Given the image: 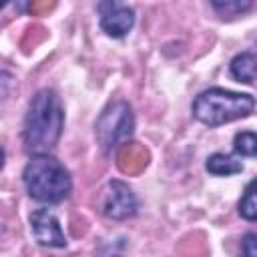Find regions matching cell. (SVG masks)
Instances as JSON below:
<instances>
[{"label":"cell","instance_id":"obj_1","mask_svg":"<svg viewBox=\"0 0 257 257\" xmlns=\"http://www.w3.org/2000/svg\"><path fill=\"white\" fill-rule=\"evenodd\" d=\"M64 124V112L60 98L54 90L42 88L36 92L28 104L24 126H22V141L28 153H48L56 147Z\"/></svg>","mask_w":257,"mask_h":257},{"label":"cell","instance_id":"obj_2","mask_svg":"<svg viewBox=\"0 0 257 257\" xmlns=\"http://www.w3.org/2000/svg\"><path fill=\"white\" fill-rule=\"evenodd\" d=\"M22 183L34 201L48 205L64 201L72 191L70 173L46 153H38L28 161L22 171Z\"/></svg>","mask_w":257,"mask_h":257},{"label":"cell","instance_id":"obj_3","mask_svg":"<svg viewBox=\"0 0 257 257\" xmlns=\"http://www.w3.org/2000/svg\"><path fill=\"white\" fill-rule=\"evenodd\" d=\"M253 108L255 98L251 94L231 92L219 86L203 90L193 102L195 118L209 126H219L237 118H245L253 112Z\"/></svg>","mask_w":257,"mask_h":257},{"label":"cell","instance_id":"obj_4","mask_svg":"<svg viewBox=\"0 0 257 257\" xmlns=\"http://www.w3.org/2000/svg\"><path fill=\"white\" fill-rule=\"evenodd\" d=\"M133 131H135V114L128 102L124 100H114L106 104V108L98 114L94 122V135L104 153H110L112 149L126 143Z\"/></svg>","mask_w":257,"mask_h":257},{"label":"cell","instance_id":"obj_5","mask_svg":"<svg viewBox=\"0 0 257 257\" xmlns=\"http://www.w3.org/2000/svg\"><path fill=\"white\" fill-rule=\"evenodd\" d=\"M137 197L122 181H108L102 197V213L112 221H124L137 213Z\"/></svg>","mask_w":257,"mask_h":257},{"label":"cell","instance_id":"obj_6","mask_svg":"<svg viewBox=\"0 0 257 257\" xmlns=\"http://www.w3.org/2000/svg\"><path fill=\"white\" fill-rule=\"evenodd\" d=\"M98 12H100V28L112 38H122L135 24V10L124 6L122 2L100 0Z\"/></svg>","mask_w":257,"mask_h":257},{"label":"cell","instance_id":"obj_7","mask_svg":"<svg viewBox=\"0 0 257 257\" xmlns=\"http://www.w3.org/2000/svg\"><path fill=\"white\" fill-rule=\"evenodd\" d=\"M30 229H32L36 243H40L44 247H64L66 245L62 227H60L56 215L48 209H36L30 215Z\"/></svg>","mask_w":257,"mask_h":257},{"label":"cell","instance_id":"obj_8","mask_svg":"<svg viewBox=\"0 0 257 257\" xmlns=\"http://www.w3.org/2000/svg\"><path fill=\"white\" fill-rule=\"evenodd\" d=\"M116 165L124 175H139L149 165V151L139 143H122L116 153Z\"/></svg>","mask_w":257,"mask_h":257},{"label":"cell","instance_id":"obj_9","mask_svg":"<svg viewBox=\"0 0 257 257\" xmlns=\"http://www.w3.org/2000/svg\"><path fill=\"white\" fill-rule=\"evenodd\" d=\"M255 64H257V56H255V52L247 50V52L237 54V56L231 60L229 70H231L233 78H237L239 82L253 84V82H255Z\"/></svg>","mask_w":257,"mask_h":257},{"label":"cell","instance_id":"obj_10","mask_svg":"<svg viewBox=\"0 0 257 257\" xmlns=\"http://www.w3.org/2000/svg\"><path fill=\"white\" fill-rule=\"evenodd\" d=\"M205 167H207V171L211 175H219V177H227V175H235V173H241L243 171L241 161H237L235 157L225 155V153H213L207 159V165Z\"/></svg>","mask_w":257,"mask_h":257},{"label":"cell","instance_id":"obj_11","mask_svg":"<svg viewBox=\"0 0 257 257\" xmlns=\"http://www.w3.org/2000/svg\"><path fill=\"white\" fill-rule=\"evenodd\" d=\"M239 215L247 221L257 219V181H251L239 201Z\"/></svg>","mask_w":257,"mask_h":257},{"label":"cell","instance_id":"obj_12","mask_svg":"<svg viewBox=\"0 0 257 257\" xmlns=\"http://www.w3.org/2000/svg\"><path fill=\"white\" fill-rule=\"evenodd\" d=\"M213 8L223 16H237L253 6V0H211Z\"/></svg>","mask_w":257,"mask_h":257},{"label":"cell","instance_id":"obj_13","mask_svg":"<svg viewBox=\"0 0 257 257\" xmlns=\"http://www.w3.org/2000/svg\"><path fill=\"white\" fill-rule=\"evenodd\" d=\"M233 149L243 157H255L257 155V137L251 131H243L235 135Z\"/></svg>","mask_w":257,"mask_h":257},{"label":"cell","instance_id":"obj_14","mask_svg":"<svg viewBox=\"0 0 257 257\" xmlns=\"http://www.w3.org/2000/svg\"><path fill=\"white\" fill-rule=\"evenodd\" d=\"M42 40H44V28H42V26H32V28H28L26 34H24V38H22V48H24V52H28L30 48L38 46Z\"/></svg>","mask_w":257,"mask_h":257},{"label":"cell","instance_id":"obj_15","mask_svg":"<svg viewBox=\"0 0 257 257\" xmlns=\"http://www.w3.org/2000/svg\"><path fill=\"white\" fill-rule=\"evenodd\" d=\"M12 84H14V74H12V70L0 64V100H4V98L10 94Z\"/></svg>","mask_w":257,"mask_h":257},{"label":"cell","instance_id":"obj_16","mask_svg":"<svg viewBox=\"0 0 257 257\" xmlns=\"http://www.w3.org/2000/svg\"><path fill=\"white\" fill-rule=\"evenodd\" d=\"M56 0H30V14L34 16H40V14H46L54 8Z\"/></svg>","mask_w":257,"mask_h":257},{"label":"cell","instance_id":"obj_17","mask_svg":"<svg viewBox=\"0 0 257 257\" xmlns=\"http://www.w3.org/2000/svg\"><path fill=\"white\" fill-rule=\"evenodd\" d=\"M243 253L247 257H257V235L255 233H247L243 237Z\"/></svg>","mask_w":257,"mask_h":257},{"label":"cell","instance_id":"obj_18","mask_svg":"<svg viewBox=\"0 0 257 257\" xmlns=\"http://www.w3.org/2000/svg\"><path fill=\"white\" fill-rule=\"evenodd\" d=\"M4 159H6V155H4V149L0 147V169L4 167Z\"/></svg>","mask_w":257,"mask_h":257},{"label":"cell","instance_id":"obj_19","mask_svg":"<svg viewBox=\"0 0 257 257\" xmlns=\"http://www.w3.org/2000/svg\"><path fill=\"white\" fill-rule=\"evenodd\" d=\"M6 4H8V0H0V10H2V8L6 6Z\"/></svg>","mask_w":257,"mask_h":257},{"label":"cell","instance_id":"obj_20","mask_svg":"<svg viewBox=\"0 0 257 257\" xmlns=\"http://www.w3.org/2000/svg\"><path fill=\"white\" fill-rule=\"evenodd\" d=\"M116 2H122V0H116Z\"/></svg>","mask_w":257,"mask_h":257}]
</instances>
